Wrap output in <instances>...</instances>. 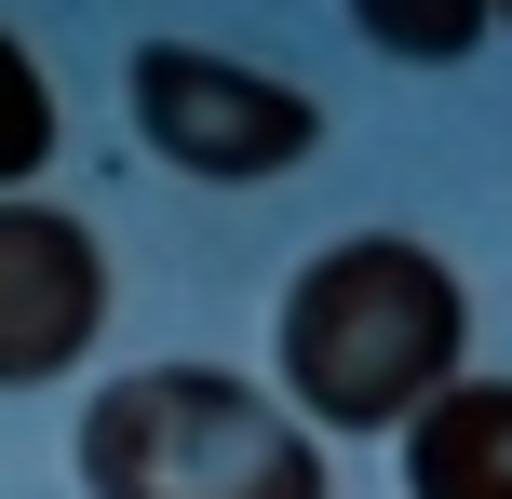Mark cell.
Wrapping results in <instances>:
<instances>
[{"mask_svg":"<svg viewBox=\"0 0 512 499\" xmlns=\"http://www.w3.org/2000/svg\"><path fill=\"white\" fill-rule=\"evenodd\" d=\"M405 499H512V378H445L405 419Z\"/></svg>","mask_w":512,"mask_h":499,"instance_id":"cell-5","label":"cell"},{"mask_svg":"<svg viewBox=\"0 0 512 499\" xmlns=\"http://www.w3.org/2000/svg\"><path fill=\"white\" fill-rule=\"evenodd\" d=\"M81 499H324V446L230 365H135L81 405Z\"/></svg>","mask_w":512,"mask_h":499,"instance_id":"cell-2","label":"cell"},{"mask_svg":"<svg viewBox=\"0 0 512 499\" xmlns=\"http://www.w3.org/2000/svg\"><path fill=\"white\" fill-rule=\"evenodd\" d=\"M472 338V297L432 243L405 230H351L283 284L270 311V365H283V419H324V432H405L418 405L459 378Z\"/></svg>","mask_w":512,"mask_h":499,"instance_id":"cell-1","label":"cell"},{"mask_svg":"<svg viewBox=\"0 0 512 499\" xmlns=\"http://www.w3.org/2000/svg\"><path fill=\"white\" fill-rule=\"evenodd\" d=\"M135 135H149L176 176H203V189H256V176H283V162H310L324 108H310L297 81H270V68L203 54V41H149L135 54Z\"/></svg>","mask_w":512,"mask_h":499,"instance_id":"cell-3","label":"cell"},{"mask_svg":"<svg viewBox=\"0 0 512 499\" xmlns=\"http://www.w3.org/2000/svg\"><path fill=\"white\" fill-rule=\"evenodd\" d=\"M499 14H512V0H499Z\"/></svg>","mask_w":512,"mask_h":499,"instance_id":"cell-8","label":"cell"},{"mask_svg":"<svg viewBox=\"0 0 512 499\" xmlns=\"http://www.w3.org/2000/svg\"><path fill=\"white\" fill-rule=\"evenodd\" d=\"M108 324V257L81 216L54 203H0V392H41L95 351Z\"/></svg>","mask_w":512,"mask_h":499,"instance_id":"cell-4","label":"cell"},{"mask_svg":"<svg viewBox=\"0 0 512 499\" xmlns=\"http://www.w3.org/2000/svg\"><path fill=\"white\" fill-rule=\"evenodd\" d=\"M351 27L378 54H405V68H445V54H472L499 27V0H351Z\"/></svg>","mask_w":512,"mask_h":499,"instance_id":"cell-6","label":"cell"},{"mask_svg":"<svg viewBox=\"0 0 512 499\" xmlns=\"http://www.w3.org/2000/svg\"><path fill=\"white\" fill-rule=\"evenodd\" d=\"M41 162H54V81L27 68V41L0 27V203H27Z\"/></svg>","mask_w":512,"mask_h":499,"instance_id":"cell-7","label":"cell"}]
</instances>
